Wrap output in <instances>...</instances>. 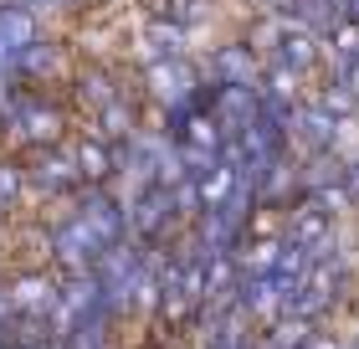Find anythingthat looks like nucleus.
Instances as JSON below:
<instances>
[{
  "mask_svg": "<svg viewBox=\"0 0 359 349\" xmlns=\"http://www.w3.org/2000/svg\"><path fill=\"white\" fill-rule=\"evenodd\" d=\"M31 41H36V26H31L26 6H0V82L26 62Z\"/></svg>",
  "mask_w": 359,
  "mask_h": 349,
  "instance_id": "2",
  "label": "nucleus"
},
{
  "mask_svg": "<svg viewBox=\"0 0 359 349\" xmlns=\"http://www.w3.org/2000/svg\"><path fill=\"white\" fill-rule=\"evenodd\" d=\"M11 129H15V139L46 144V139H57L62 113H57L52 103H41V98H26V103H15V108H11Z\"/></svg>",
  "mask_w": 359,
  "mask_h": 349,
  "instance_id": "4",
  "label": "nucleus"
},
{
  "mask_svg": "<svg viewBox=\"0 0 359 349\" xmlns=\"http://www.w3.org/2000/svg\"><path fill=\"white\" fill-rule=\"evenodd\" d=\"M15 195H21V175L15 170H6V164H0V211H6Z\"/></svg>",
  "mask_w": 359,
  "mask_h": 349,
  "instance_id": "5",
  "label": "nucleus"
},
{
  "mask_svg": "<svg viewBox=\"0 0 359 349\" xmlns=\"http://www.w3.org/2000/svg\"><path fill=\"white\" fill-rule=\"evenodd\" d=\"M77 180H83V164H77V144H57V149H46V154L31 164V185L36 190H72Z\"/></svg>",
  "mask_w": 359,
  "mask_h": 349,
  "instance_id": "3",
  "label": "nucleus"
},
{
  "mask_svg": "<svg viewBox=\"0 0 359 349\" xmlns=\"http://www.w3.org/2000/svg\"><path fill=\"white\" fill-rule=\"evenodd\" d=\"M118 231H123L118 206L103 201V195H88V201L62 221V231H57L62 268H67V272H93L108 246H118Z\"/></svg>",
  "mask_w": 359,
  "mask_h": 349,
  "instance_id": "1",
  "label": "nucleus"
}]
</instances>
